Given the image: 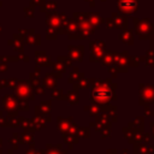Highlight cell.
I'll return each instance as SVG.
<instances>
[{
    "instance_id": "obj_1",
    "label": "cell",
    "mask_w": 154,
    "mask_h": 154,
    "mask_svg": "<svg viewBox=\"0 0 154 154\" xmlns=\"http://www.w3.org/2000/svg\"><path fill=\"white\" fill-rule=\"evenodd\" d=\"M118 6L120 10H128L132 12L134 10H136V0H119Z\"/></svg>"
}]
</instances>
